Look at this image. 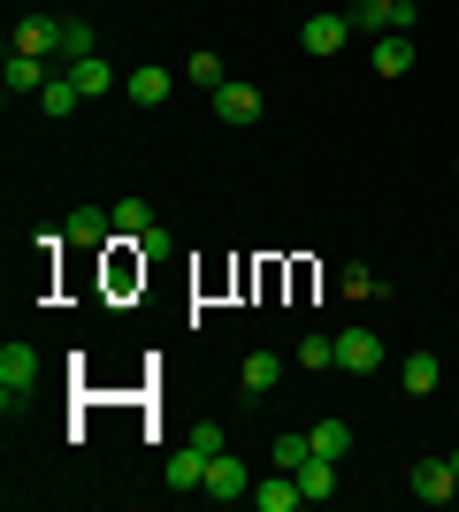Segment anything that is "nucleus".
Returning a JSON list of instances; mask_svg holds the SVG:
<instances>
[{
	"label": "nucleus",
	"mask_w": 459,
	"mask_h": 512,
	"mask_svg": "<svg viewBox=\"0 0 459 512\" xmlns=\"http://www.w3.org/2000/svg\"><path fill=\"white\" fill-rule=\"evenodd\" d=\"M337 367L345 375H375L383 367V337L375 329H337Z\"/></svg>",
	"instance_id": "6"
},
{
	"label": "nucleus",
	"mask_w": 459,
	"mask_h": 512,
	"mask_svg": "<svg viewBox=\"0 0 459 512\" xmlns=\"http://www.w3.org/2000/svg\"><path fill=\"white\" fill-rule=\"evenodd\" d=\"M153 230V207L146 199H123V207H115V237H146Z\"/></svg>",
	"instance_id": "24"
},
{
	"label": "nucleus",
	"mask_w": 459,
	"mask_h": 512,
	"mask_svg": "<svg viewBox=\"0 0 459 512\" xmlns=\"http://www.w3.org/2000/svg\"><path fill=\"white\" fill-rule=\"evenodd\" d=\"M184 77H192L199 92H215V85H230V69H222V54H207V46H199L192 62H184Z\"/></svg>",
	"instance_id": "20"
},
{
	"label": "nucleus",
	"mask_w": 459,
	"mask_h": 512,
	"mask_svg": "<svg viewBox=\"0 0 459 512\" xmlns=\"http://www.w3.org/2000/svg\"><path fill=\"white\" fill-rule=\"evenodd\" d=\"M192 444H199V451H207V459H215V451H230V436H222V428H215V421H199V428H192Z\"/></svg>",
	"instance_id": "27"
},
{
	"label": "nucleus",
	"mask_w": 459,
	"mask_h": 512,
	"mask_svg": "<svg viewBox=\"0 0 459 512\" xmlns=\"http://www.w3.org/2000/svg\"><path fill=\"white\" fill-rule=\"evenodd\" d=\"M345 39H352V16H337V8H322V16H306V23H299V46L314 54V62H329Z\"/></svg>",
	"instance_id": "5"
},
{
	"label": "nucleus",
	"mask_w": 459,
	"mask_h": 512,
	"mask_svg": "<svg viewBox=\"0 0 459 512\" xmlns=\"http://www.w3.org/2000/svg\"><path fill=\"white\" fill-rule=\"evenodd\" d=\"M238 383H245V398H268V390L284 383V360H276V352H245Z\"/></svg>",
	"instance_id": "14"
},
{
	"label": "nucleus",
	"mask_w": 459,
	"mask_h": 512,
	"mask_svg": "<svg viewBox=\"0 0 459 512\" xmlns=\"http://www.w3.org/2000/svg\"><path fill=\"white\" fill-rule=\"evenodd\" d=\"M62 23H69V16H46V8H39V16H23V23H16V54L62 62Z\"/></svg>",
	"instance_id": "4"
},
{
	"label": "nucleus",
	"mask_w": 459,
	"mask_h": 512,
	"mask_svg": "<svg viewBox=\"0 0 459 512\" xmlns=\"http://www.w3.org/2000/svg\"><path fill=\"white\" fill-rule=\"evenodd\" d=\"M123 92H131L138 107H161V100L176 92V77H169V69H131V77H123Z\"/></svg>",
	"instance_id": "16"
},
{
	"label": "nucleus",
	"mask_w": 459,
	"mask_h": 512,
	"mask_svg": "<svg viewBox=\"0 0 459 512\" xmlns=\"http://www.w3.org/2000/svg\"><path fill=\"white\" fill-rule=\"evenodd\" d=\"M299 367H337V337H322V329H314V337L299 344Z\"/></svg>",
	"instance_id": "26"
},
{
	"label": "nucleus",
	"mask_w": 459,
	"mask_h": 512,
	"mask_svg": "<svg viewBox=\"0 0 459 512\" xmlns=\"http://www.w3.org/2000/svg\"><path fill=\"white\" fill-rule=\"evenodd\" d=\"M215 115L222 123H253V115H261V85H245V77L215 85Z\"/></svg>",
	"instance_id": "12"
},
{
	"label": "nucleus",
	"mask_w": 459,
	"mask_h": 512,
	"mask_svg": "<svg viewBox=\"0 0 459 512\" xmlns=\"http://www.w3.org/2000/svg\"><path fill=\"white\" fill-rule=\"evenodd\" d=\"M268 459H276L284 474H299L306 459H314V436H276V444H268Z\"/></svg>",
	"instance_id": "21"
},
{
	"label": "nucleus",
	"mask_w": 459,
	"mask_h": 512,
	"mask_svg": "<svg viewBox=\"0 0 459 512\" xmlns=\"http://www.w3.org/2000/svg\"><path fill=\"white\" fill-rule=\"evenodd\" d=\"M23 390H39V344H23V337H8L0 344V398L16 406Z\"/></svg>",
	"instance_id": "2"
},
{
	"label": "nucleus",
	"mask_w": 459,
	"mask_h": 512,
	"mask_svg": "<svg viewBox=\"0 0 459 512\" xmlns=\"http://www.w3.org/2000/svg\"><path fill=\"white\" fill-rule=\"evenodd\" d=\"M115 237V207H77L62 222V245H108Z\"/></svg>",
	"instance_id": "8"
},
{
	"label": "nucleus",
	"mask_w": 459,
	"mask_h": 512,
	"mask_svg": "<svg viewBox=\"0 0 459 512\" xmlns=\"http://www.w3.org/2000/svg\"><path fill=\"white\" fill-rule=\"evenodd\" d=\"M253 505H261V512H291V505H306V490H299V474H284V467H268L261 482H253Z\"/></svg>",
	"instance_id": "9"
},
{
	"label": "nucleus",
	"mask_w": 459,
	"mask_h": 512,
	"mask_svg": "<svg viewBox=\"0 0 459 512\" xmlns=\"http://www.w3.org/2000/svg\"><path fill=\"white\" fill-rule=\"evenodd\" d=\"M69 62H92V23H77V16L62 23V69Z\"/></svg>",
	"instance_id": "23"
},
{
	"label": "nucleus",
	"mask_w": 459,
	"mask_h": 512,
	"mask_svg": "<svg viewBox=\"0 0 459 512\" xmlns=\"http://www.w3.org/2000/svg\"><path fill=\"white\" fill-rule=\"evenodd\" d=\"M46 77H54V69H46L39 54H16V46H8V69H0V85L16 92V100H23V92L39 100V92H46Z\"/></svg>",
	"instance_id": "10"
},
{
	"label": "nucleus",
	"mask_w": 459,
	"mask_h": 512,
	"mask_svg": "<svg viewBox=\"0 0 459 512\" xmlns=\"http://www.w3.org/2000/svg\"><path fill=\"white\" fill-rule=\"evenodd\" d=\"M337 291H345V299H375V291H383V276H375V268H360V260H352L345 276H337Z\"/></svg>",
	"instance_id": "25"
},
{
	"label": "nucleus",
	"mask_w": 459,
	"mask_h": 512,
	"mask_svg": "<svg viewBox=\"0 0 459 512\" xmlns=\"http://www.w3.org/2000/svg\"><path fill=\"white\" fill-rule=\"evenodd\" d=\"M345 16H352V31H375V39H383V31H414L421 8L414 0H352Z\"/></svg>",
	"instance_id": "3"
},
{
	"label": "nucleus",
	"mask_w": 459,
	"mask_h": 512,
	"mask_svg": "<svg viewBox=\"0 0 459 512\" xmlns=\"http://www.w3.org/2000/svg\"><path fill=\"white\" fill-rule=\"evenodd\" d=\"M199 497H215V505H238V497H253V467H245L238 451H215V459H207V482H199Z\"/></svg>",
	"instance_id": "1"
},
{
	"label": "nucleus",
	"mask_w": 459,
	"mask_h": 512,
	"mask_svg": "<svg viewBox=\"0 0 459 512\" xmlns=\"http://www.w3.org/2000/svg\"><path fill=\"white\" fill-rule=\"evenodd\" d=\"M169 245H176V237H169V230H161V222H153V230H146V237H138V253H146V260H161V253H169Z\"/></svg>",
	"instance_id": "28"
},
{
	"label": "nucleus",
	"mask_w": 459,
	"mask_h": 512,
	"mask_svg": "<svg viewBox=\"0 0 459 512\" xmlns=\"http://www.w3.org/2000/svg\"><path fill=\"white\" fill-rule=\"evenodd\" d=\"M306 436H314V451H322V459H345V451H352V428H345V421H322V428H306Z\"/></svg>",
	"instance_id": "22"
},
{
	"label": "nucleus",
	"mask_w": 459,
	"mask_h": 512,
	"mask_svg": "<svg viewBox=\"0 0 459 512\" xmlns=\"http://www.w3.org/2000/svg\"><path fill=\"white\" fill-rule=\"evenodd\" d=\"M161 474H169V490H199V482H207V451H199L192 436H184V444H176L169 459H161Z\"/></svg>",
	"instance_id": "11"
},
{
	"label": "nucleus",
	"mask_w": 459,
	"mask_h": 512,
	"mask_svg": "<svg viewBox=\"0 0 459 512\" xmlns=\"http://www.w3.org/2000/svg\"><path fill=\"white\" fill-rule=\"evenodd\" d=\"M414 69V31H383L375 39V77H406Z\"/></svg>",
	"instance_id": "13"
},
{
	"label": "nucleus",
	"mask_w": 459,
	"mask_h": 512,
	"mask_svg": "<svg viewBox=\"0 0 459 512\" xmlns=\"http://www.w3.org/2000/svg\"><path fill=\"white\" fill-rule=\"evenodd\" d=\"M444 459H452V474H459V451H444Z\"/></svg>",
	"instance_id": "29"
},
{
	"label": "nucleus",
	"mask_w": 459,
	"mask_h": 512,
	"mask_svg": "<svg viewBox=\"0 0 459 512\" xmlns=\"http://www.w3.org/2000/svg\"><path fill=\"white\" fill-rule=\"evenodd\" d=\"M398 383L414 390V398H429V390H437V352H406V367H398Z\"/></svg>",
	"instance_id": "18"
},
{
	"label": "nucleus",
	"mask_w": 459,
	"mask_h": 512,
	"mask_svg": "<svg viewBox=\"0 0 459 512\" xmlns=\"http://www.w3.org/2000/svg\"><path fill=\"white\" fill-rule=\"evenodd\" d=\"M299 490H306V505H329V497H337V459L314 451V459L299 467Z\"/></svg>",
	"instance_id": "15"
},
{
	"label": "nucleus",
	"mask_w": 459,
	"mask_h": 512,
	"mask_svg": "<svg viewBox=\"0 0 459 512\" xmlns=\"http://www.w3.org/2000/svg\"><path fill=\"white\" fill-rule=\"evenodd\" d=\"M69 77H77V92H85V100H108V92H115V69L100 62V54H92V62H69Z\"/></svg>",
	"instance_id": "17"
},
{
	"label": "nucleus",
	"mask_w": 459,
	"mask_h": 512,
	"mask_svg": "<svg viewBox=\"0 0 459 512\" xmlns=\"http://www.w3.org/2000/svg\"><path fill=\"white\" fill-rule=\"evenodd\" d=\"M77 100H85V92H77V77L62 69V77H46V92H39V115H69Z\"/></svg>",
	"instance_id": "19"
},
{
	"label": "nucleus",
	"mask_w": 459,
	"mask_h": 512,
	"mask_svg": "<svg viewBox=\"0 0 459 512\" xmlns=\"http://www.w3.org/2000/svg\"><path fill=\"white\" fill-rule=\"evenodd\" d=\"M414 497L421 505H444V497H459V474H452V459H414Z\"/></svg>",
	"instance_id": "7"
}]
</instances>
